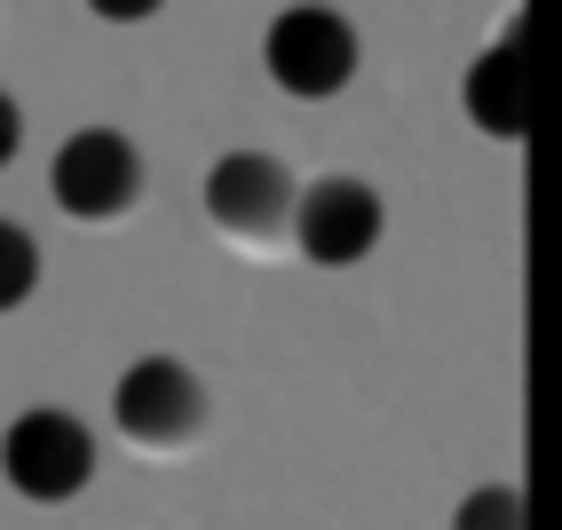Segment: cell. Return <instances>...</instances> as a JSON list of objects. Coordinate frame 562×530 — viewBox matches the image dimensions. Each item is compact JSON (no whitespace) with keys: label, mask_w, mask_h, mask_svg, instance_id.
Listing matches in <instances>:
<instances>
[{"label":"cell","mask_w":562,"mask_h":530,"mask_svg":"<svg viewBox=\"0 0 562 530\" xmlns=\"http://www.w3.org/2000/svg\"><path fill=\"white\" fill-rule=\"evenodd\" d=\"M95 475V436L80 411H56V404H32L9 420V436H0V483L16 490V499L32 507H64L80 499Z\"/></svg>","instance_id":"obj_1"},{"label":"cell","mask_w":562,"mask_h":530,"mask_svg":"<svg viewBox=\"0 0 562 530\" xmlns=\"http://www.w3.org/2000/svg\"><path fill=\"white\" fill-rule=\"evenodd\" d=\"M261 64H270V80L293 103H325V95H341L357 80L364 48H357V24L341 9H285L261 32Z\"/></svg>","instance_id":"obj_2"},{"label":"cell","mask_w":562,"mask_h":530,"mask_svg":"<svg viewBox=\"0 0 562 530\" xmlns=\"http://www.w3.org/2000/svg\"><path fill=\"white\" fill-rule=\"evenodd\" d=\"M389 230V206L372 182L357 174H317L310 191H293V222H285V246L317 261V270H357V261L381 246Z\"/></svg>","instance_id":"obj_3"},{"label":"cell","mask_w":562,"mask_h":530,"mask_svg":"<svg viewBox=\"0 0 562 530\" xmlns=\"http://www.w3.org/2000/svg\"><path fill=\"white\" fill-rule=\"evenodd\" d=\"M48 191L71 222H120L143 199V150L120 127H80V135H64L56 167H48Z\"/></svg>","instance_id":"obj_4"},{"label":"cell","mask_w":562,"mask_h":530,"mask_svg":"<svg viewBox=\"0 0 562 530\" xmlns=\"http://www.w3.org/2000/svg\"><path fill=\"white\" fill-rule=\"evenodd\" d=\"M293 191H302V182L285 174V159H270V150H231V159L206 167V222L238 246H285Z\"/></svg>","instance_id":"obj_5"},{"label":"cell","mask_w":562,"mask_h":530,"mask_svg":"<svg viewBox=\"0 0 562 530\" xmlns=\"http://www.w3.org/2000/svg\"><path fill=\"white\" fill-rule=\"evenodd\" d=\"M111 420H120L127 443L143 451H182L206 428V388L182 357H135L120 396H111Z\"/></svg>","instance_id":"obj_6"},{"label":"cell","mask_w":562,"mask_h":530,"mask_svg":"<svg viewBox=\"0 0 562 530\" xmlns=\"http://www.w3.org/2000/svg\"><path fill=\"white\" fill-rule=\"evenodd\" d=\"M460 103H468V120L492 135V143H522V120H531V88H522V48H515V41L483 48V56L468 64Z\"/></svg>","instance_id":"obj_7"},{"label":"cell","mask_w":562,"mask_h":530,"mask_svg":"<svg viewBox=\"0 0 562 530\" xmlns=\"http://www.w3.org/2000/svg\"><path fill=\"white\" fill-rule=\"evenodd\" d=\"M41 293V246H32L24 222H0V317L24 309Z\"/></svg>","instance_id":"obj_8"},{"label":"cell","mask_w":562,"mask_h":530,"mask_svg":"<svg viewBox=\"0 0 562 530\" xmlns=\"http://www.w3.org/2000/svg\"><path fill=\"white\" fill-rule=\"evenodd\" d=\"M452 530H531V515H522V490H515V483H483V490H468L460 515H452Z\"/></svg>","instance_id":"obj_9"},{"label":"cell","mask_w":562,"mask_h":530,"mask_svg":"<svg viewBox=\"0 0 562 530\" xmlns=\"http://www.w3.org/2000/svg\"><path fill=\"white\" fill-rule=\"evenodd\" d=\"M88 9H95L103 24H143V16H159L167 0H88Z\"/></svg>","instance_id":"obj_10"},{"label":"cell","mask_w":562,"mask_h":530,"mask_svg":"<svg viewBox=\"0 0 562 530\" xmlns=\"http://www.w3.org/2000/svg\"><path fill=\"white\" fill-rule=\"evenodd\" d=\"M16 150H24V111H16L9 95H0V167H9Z\"/></svg>","instance_id":"obj_11"}]
</instances>
